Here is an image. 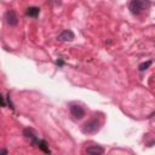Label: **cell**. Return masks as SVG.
Listing matches in <instances>:
<instances>
[{
	"mask_svg": "<svg viewBox=\"0 0 155 155\" xmlns=\"http://www.w3.org/2000/svg\"><path fill=\"white\" fill-rule=\"evenodd\" d=\"M150 7L149 0H132L130 2V11L134 16H139Z\"/></svg>",
	"mask_w": 155,
	"mask_h": 155,
	"instance_id": "cell-1",
	"label": "cell"
},
{
	"mask_svg": "<svg viewBox=\"0 0 155 155\" xmlns=\"http://www.w3.org/2000/svg\"><path fill=\"white\" fill-rule=\"evenodd\" d=\"M101 125L102 122L98 120V119H91L88 120L87 122H85L81 127V132L84 134H92V133H96L99 131L101 128Z\"/></svg>",
	"mask_w": 155,
	"mask_h": 155,
	"instance_id": "cell-2",
	"label": "cell"
},
{
	"mask_svg": "<svg viewBox=\"0 0 155 155\" xmlns=\"http://www.w3.org/2000/svg\"><path fill=\"white\" fill-rule=\"evenodd\" d=\"M5 22L7 25L10 27H16L18 24V17H17V13L16 11L13 10H7L6 13H5Z\"/></svg>",
	"mask_w": 155,
	"mask_h": 155,
	"instance_id": "cell-3",
	"label": "cell"
},
{
	"mask_svg": "<svg viewBox=\"0 0 155 155\" xmlns=\"http://www.w3.org/2000/svg\"><path fill=\"white\" fill-rule=\"evenodd\" d=\"M69 110H70L71 116H73L74 119H78V120L82 119V117L85 116V114H86L85 109H84L81 105H79V104H71L70 108H69Z\"/></svg>",
	"mask_w": 155,
	"mask_h": 155,
	"instance_id": "cell-4",
	"label": "cell"
},
{
	"mask_svg": "<svg viewBox=\"0 0 155 155\" xmlns=\"http://www.w3.org/2000/svg\"><path fill=\"white\" fill-rule=\"evenodd\" d=\"M57 39H58V41H73L75 39V34L73 33V30L67 29V30H63L57 36Z\"/></svg>",
	"mask_w": 155,
	"mask_h": 155,
	"instance_id": "cell-5",
	"label": "cell"
},
{
	"mask_svg": "<svg viewBox=\"0 0 155 155\" xmlns=\"http://www.w3.org/2000/svg\"><path fill=\"white\" fill-rule=\"evenodd\" d=\"M86 153L91 155H101L104 153V148H102L101 145H91L86 148Z\"/></svg>",
	"mask_w": 155,
	"mask_h": 155,
	"instance_id": "cell-6",
	"label": "cell"
},
{
	"mask_svg": "<svg viewBox=\"0 0 155 155\" xmlns=\"http://www.w3.org/2000/svg\"><path fill=\"white\" fill-rule=\"evenodd\" d=\"M23 134H24V137L29 138L33 144H35V143L38 142V139H39V138L36 137V134L33 132V130H30V128H25V130L23 131Z\"/></svg>",
	"mask_w": 155,
	"mask_h": 155,
	"instance_id": "cell-7",
	"label": "cell"
},
{
	"mask_svg": "<svg viewBox=\"0 0 155 155\" xmlns=\"http://www.w3.org/2000/svg\"><path fill=\"white\" fill-rule=\"evenodd\" d=\"M39 13H40V8H39V7H35V6L28 7V8L25 10V15H27L28 17H34V18H36V17L39 16Z\"/></svg>",
	"mask_w": 155,
	"mask_h": 155,
	"instance_id": "cell-8",
	"label": "cell"
},
{
	"mask_svg": "<svg viewBox=\"0 0 155 155\" xmlns=\"http://www.w3.org/2000/svg\"><path fill=\"white\" fill-rule=\"evenodd\" d=\"M35 145H38V147H39V149H41L44 153H51V151H50V149H48V145H47V143H46L45 140L38 139V142L35 143Z\"/></svg>",
	"mask_w": 155,
	"mask_h": 155,
	"instance_id": "cell-9",
	"label": "cell"
},
{
	"mask_svg": "<svg viewBox=\"0 0 155 155\" xmlns=\"http://www.w3.org/2000/svg\"><path fill=\"white\" fill-rule=\"evenodd\" d=\"M151 65V61H147V62H143V63H140L139 64V67H138V70L139 71H144V70H147L149 67Z\"/></svg>",
	"mask_w": 155,
	"mask_h": 155,
	"instance_id": "cell-10",
	"label": "cell"
},
{
	"mask_svg": "<svg viewBox=\"0 0 155 155\" xmlns=\"http://www.w3.org/2000/svg\"><path fill=\"white\" fill-rule=\"evenodd\" d=\"M7 105H8L11 109H13V104H12V102H11V99H10V96L7 97Z\"/></svg>",
	"mask_w": 155,
	"mask_h": 155,
	"instance_id": "cell-11",
	"label": "cell"
},
{
	"mask_svg": "<svg viewBox=\"0 0 155 155\" xmlns=\"http://www.w3.org/2000/svg\"><path fill=\"white\" fill-rule=\"evenodd\" d=\"M56 64L59 65V67H62V65L64 64V62H63V59H57V61H56Z\"/></svg>",
	"mask_w": 155,
	"mask_h": 155,
	"instance_id": "cell-12",
	"label": "cell"
},
{
	"mask_svg": "<svg viewBox=\"0 0 155 155\" xmlns=\"http://www.w3.org/2000/svg\"><path fill=\"white\" fill-rule=\"evenodd\" d=\"M8 154V151L6 150V149H2L1 151H0V155H7Z\"/></svg>",
	"mask_w": 155,
	"mask_h": 155,
	"instance_id": "cell-13",
	"label": "cell"
}]
</instances>
